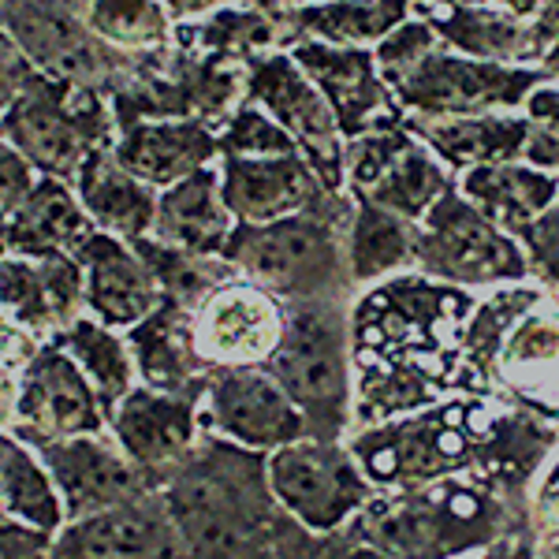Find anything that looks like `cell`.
<instances>
[{"label":"cell","instance_id":"cell-6","mask_svg":"<svg viewBox=\"0 0 559 559\" xmlns=\"http://www.w3.org/2000/svg\"><path fill=\"white\" fill-rule=\"evenodd\" d=\"M418 273L452 287H503L526 284L530 258L508 228L485 216L459 191V183L440 198L421 221Z\"/></svg>","mask_w":559,"mask_h":559},{"label":"cell","instance_id":"cell-35","mask_svg":"<svg viewBox=\"0 0 559 559\" xmlns=\"http://www.w3.org/2000/svg\"><path fill=\"white\" fill-rule=\"evenodd\" d=\"M52 340H57V344L79 362V369L90 377V384L102 395L105 414L112 418L116 407L134 392V377H139L128 336H120L112 324H105L97 318H79L68 332H60V336H52Z\"/></svg>","mask_w":559,"mask_h":559},{"label":"cell","instance_id":"cell-11","mask_svg":"<svg viewBox=\"0 0 559 559\" xmlns=\"http://www.w3.org/2000/svg\"><path fill=\"white\" fill-rule=\"evenodd\" d=\"M287 302L247 276L228 280L194 310V340L213 369L265 366L284 344Z\"/></svg>","mask_w":559,"mask_h":559},{"label":"cell","instance_id":"cell-33","mask_svg":"<svg viewBox=\"0 0 559 559\" xmlns=\"http://www.w3.org/2000/svg\"><path fill=\"white\" fill-rule=\"evenodd\" d=\"M176 45L202 52V57L228 60V64H247L261 52L284 49V26H280V15H269L261 8L224 4L205 20L179 23Z\"/></svg>","mask_w":559,"mask_h":559},{"label":"cell","instance_id":"cell-28","mask_svg":"<svg viewBox=\"0 0 559 559\" xmlns=\"http://www.w3.org/2000/svg\"><path fill=\"white\" fill-rule=\"evenodd\" d=\"M414 15V0H313L280 12L284 49L295 41H329L377 49L388 34Z\"/></svg>","mask_w":559,"mask_h":559},{"label":"cell","instance_id":"cell-3","mask_svg":"<svg viewBox=\"0 0 559 559\" xmlns=\"http://www.w3.org/2000/svg\"><path fill=\"white\" fill-rule=\"evenodd\" d=\"M310 421L313 437H336L350 403V313L347 302H287L284 344L265 362Z\"/></svg>","mask_w":559,"mask_h":559},{"label":"cell","instance_id":"cell-42","mask_svg":"<svg viewBox=\"0 0 559 559\" xmlns=\"http://www.w3.org/2000/svg\"><path fill=\"white\" fill-rule=\"evenodd\" d=\"M0 176H4V183H0V194H4V216L20 210L41 179L38 168H34L31 160L12 146V142L0 146Z\"/></svg>","mask_w":559,"mask_h":559},{"label":"cell","instance_id":"cell-15","mask_svg":"<svg viewBox=\"0 0 559 559\" xmlns=\"http://www.w3.org/2000/svg\"><path fill=\"white\" fill-rule=\"evenodd\" d=\"M477 373H489L515 400L548 418H559V302L537 295L496 336Z\"/></svg>","mask_w":559,"mask_h":559},{"label":"cell","instance_id":"cell-36","mask_svg":"<svg viewBox=\"0 0 559 559\" xmlns=\"http://www.w3.org/2000/svg\"><path fill=\"white\" fill-rule=\"evenodd\" d=\"M131 247L142 254V261L150 265V273L157 276L160 295L191 306V310H198V306L210 299L216 287H224L228 280L239 276V269L231 265L228 258L198 254V250H187V247H173V242H165L157 236L131 239Z\"/></svg>","mask_w":559,"mask_h":559},{"label":"cell","instance_id":"cell-18","mask_svg":"<svg viewBox=\"0 0 559 559\" xmlns=\"http://www.w3.org/2000/svg\"><path fill=\"white\" fill-rule=\"evenodd\" d=\"M4 321L41 340L68 332L86 310V273L75 254H4Z\"/></svg>","mask_w":559,"mask_h":559},{"label":"cell","instance_id":"cell-13","mask_svg":"<svg viewBox=\"0 0 559 559\" xmlns=\"http://www.w3.org/2000/svg\"><path fill=\"white\" fill-rule=\"evenodd\" d=\"M221 183L239 224H273L347 198V191L324 183L302 150L280 157H221Z\"/></svg>","mask_w":559,"mask_h":559},{"label":"cell","instance_id":"cell-31","mask_svg":"<svg viewBox=\"0 0 559 559\" xmlns=\"http://www.w3.org/2000/svg\"><path fill=\"white\" fill-rule=\"evenodd\" d=\"M463 191L485 216H492L500 228L519 236L526 224L548 213L559 198V176L534 168L526 160H503V165H481L459 176Z\"/></svg>","mask_w":559,"mask_h":559},{"label":"cell","instance_id":"cell-9","mask_svg":"<svg viewBox=\"0 0 559 559\" xmlns=\"http://www.w3.org/2000/svg\"><path fill=\"white\" fill-rule=\"evenodd\" d=\"M247 94L295 139V146L306 153L318 176L336 191L344 187V157H347V134L340 128L332 105L324 102L310 75L299 68V60L287 49L261 52L247 60Z\"/></svg>","mask_w":559,"mask_h":559},{"label":"cell","instance_id":"cell-7","mask_svg":"<svg viewBox=\"0 0 559 559\" xmlns=\"http://www.w3.org/2000/svg\"><path fill=\"white\" fill-rule=\"evenodd\" d=\"M545 79V68L474 60L440 45L418 68L407 71L400 83H392V94L400 102L403 116L452 120V116L522 112L526 97Z\"/></svg>","mask_w":559,"mask_h":559},{"label":"cell","instance_id":"cell-8","mask_svg":"<svg viewBox=\"0 0 559 559\" xmlns=\"http://www.w3.org/2000/svg\"><path fill=\"white\" fill-rule=\"evenodd\" d=\"M455 183L459 176L403 120L347 139L344 187L350 198L426 221V213Z\"/></svg>","mask_w":559,"mask_h":559},{"label":"cell","instance_id":"cell-4","mask_svg":"<svg viewBox=\"0 0 559 559\" xmlns=\"http://www.w3.org/2000/svg\"><path fill=\"white\" fill-rule=\"evenodd\" d=\"M94 0H4V38H12L34 68L68 83L94 86L112 102L134 79L142 52L108 45L90 26Z\"/></svg>","mask_w":559,"mask_h":559},{"label":"cell","instance_id":"cell-16","mask_svg":"<svg viewBox=\"0 0 559 559\" xmlns=\"http://www.w3.org/2000/svg\"><path fill=\"white\" fill-rule=\"evenodd\" d=\"M15 418L41 444V440L94 437L105 426V407L75 358L57 340H45L38 358L20 373Z\"/></svg>","mask_w":559,"mask_h":559},{"label":"cell","instance_id":"cell-27","mask_svg":"<svg viewBox=\"0 0 559 559\" xmlns=\"http://www.w3.org/2000/svg\"><path fill=\"white\" fill-rule=\"evenodd\" d=\"M194 414L198 395L160 392V388H134L128 400L116 407L112 429L134 463H168L194 444Z\"/></svg>","mask_w":559,"mask_h":559},{"label":"cell","instance_id":"cell-26","mask_svg":"<svg viewBox=\"0 0 559 559\" xmlns=\"http://www.w3.org/2000/svg\"><path fill=\"white\" fill-rule=\"evenodd\" d=\"M403 123L452 168L455 176L481 165L522 160L530 139L526 112H485V116H452V120H421L403 116Z\"/></svg>","mask_w":559,"mask_h":559},{"label":"cell","instance_id":"cell-10","mask_svg":"<svg viewBox=\"0 0 559 559\" xmlns=\"http://www.w3.org/2000/svg\"><path fill=\"white\" fill-rule=\"evenodd\" d=\"M250 459L239 448L216 444L183 474L176 489V519L202 556L236 559L250 540Z\"/></svg>","mask_w":559,"mask_h":559},{"label":"cell","instance_id":"cell-47","mask_svg":"<svg viewBox=\"0 0 559 559\" xmlns=\"http://www.w3.org/2000/svg\"><path fill=\"white\" fill-rule=\"evenodd\" d=\"M492 4H500V8H508V12H515V15H534L537 8H540V0H492Z\"/></svg>","mask_w":559,"mask_h":559},{"label":"cell","instance_id":"cell-50","mask_svg":"<svg viewBox=\"0 0 559 559\" xmlns=\"http://www.w3.org/2000/svg\"><path fill=\"white\" fill-rule=\"evenodd\" d=\"M347 559H381V556H373V552H350Z\"/></svg>","mask_w":559,"mask_h":559},{"label":"cell","instance_id":"cell-38","mask_svg":"<svg viewBox=\"0 0 559 559\" xmlns=\"http://www.w3.org/2000/svg\"><path fill=\"white\" fill-rule=\"evenodd\" d=\"M4 503L8 515H20L38 530H57L60 522V500L45 481V466L12 440L4 444Z\"/></svg>","mask_w":559,"mask_h":559},{"label":"cell","instance_id":"cell-2","mask_svg":"<svg viewBox=\"0 0 559 559\" xmlns=\"http://www.w3.org/2000/svg\"><path fill=\"white\" fill-rule=\"evenodd\" d=\"M350 213L355 198L347 194L329 210L295 213L273 224H236L221 258L284 302H347L355 292L347 269Z\"/></svg>","mask_w":559,"mask_h":559},{"label":"cell","instance_id":"cell-20","mask_svg":"<svg viewBox=\"0 0 559 559\" xmlns=\"http://www.w3.org/2000/svg\"><path fill=\"white\" fill-rule=\"evenodd\" d=\"M414 15H421L440 41L463 57L537 68L530 20L492 0H414Z\"/></svg>","mask_w":559,"mask_h":559},{"label":"cell","instance_id":"cell-29","mask_svg":"<svg viewBox=\"0 0 559 559\" xmlns=\"http://www.w3.org/2000/svg\"><path fill=\"white\" fill-rule=\"evenodd\" d=\"M71 187H75L79 202L86 205V213L94 216L97 228L108 231V236H120L131 242L153 231L160 191L146 183V179L128 173L116 160L112 146L90 153Z\"/></svg>","mask_w":559,"mask_h":559},{"label":"cell","instance_id":"cell-51","mask_svg":"<svg viewBox=\"0 0 559 559\" xmlns=\"http://www.w3.org/2000/svg\"><path fill=\"white\" fill-rule=\"evenodd\" d=\"M287 8H295V4H313V0H284Z\"/></svg>","mask_w":559,"mask_h":559},{"label":"cell","instance_id":"cell-12","mask_svg":"<svg viewBox=\"0 0 559 559\" xmlns=\"http://www.w3.org/2000/svg\"><path fill=\"white\" fill-rule=\"evenodd\" d=\"M205 418L239 448H287L310 432L299 403L265 366L213 369Z\"/></svg>","mask_w":559,"mask_h":559},{"label":"cell","instance_id":"cell-21","mask_svg":"<svg viewBox=\"0 0 559 559\" xmlns=\"http://www.w3.org/2000/svg\"><path fill=\"white\" fill-rule=\"evenodd\" d=\"M86 273V313L112 329H134L160 306V284L128 239L97 231L75 254Z\"/></svg>","mask_w":559,"mask_h":559},{"label":"cell","instance_id":"cell-40","mask_svg":"<svg viewBox=\"0 0 559 559\" xmlns=\"http://www.w3.org/2000/svg\"><path fill=\"white\" fill-rule=\"evenodd\" d=\"M440 34L432 31V26L421 20V15H411L407 23L395 26L388 38L377 45L373 57H377V68H381V75L388 79V86L400 83L407 71H414L421 64V60L429 57V52L440 49Z\"/></svg>","mask_w":559,"mask_h":559},{"label":"cell","instance_id":"cell-34","mask_svg":"<svg viewBox=\"0 0 559 559\" xmlns=\"http://www.w3.org/2000/svg\"><path fill=\"white\" fill-rule=\"evenodd\" d=\"M173 552L165 522L142 508L86 519L60 545V559H173Z\"/></svg>","mask_w":559,"mask_h":559},{"label":"cell","instance_id":"cell-49","mask_svg":"<svg viewBox=\"0 0 559 559\" xmlns=\"http://www.w3.org/2000/svg\"><path fill=\"white\" fill-rule=\"evenodd\" d=\"M540 68H545V75L552 79V83H559V52H552V57L540 60Z\"/></svg>","mask_w":559,"mask_h":559},{"label":"cell","instance_id":"cell-39","mask_svg":"<svg viewBox=\"0 0 559 559\" xmlns=\"http://www.w3.org/2000/svg\"><path fill=\"white\" fill-rule=\"evenodd\" d=\"M295 150L292 134L250 97L221 123V157H280Z\"/></svg>","mask_w":559,"mask_h":559},{"label":"cell","instance_id":"cell-32","mask_svg":"<svg viewBox=\"0 0 559 559\" xmlns=\"http://www.w3.org/2000/svg\"><path fill=\"white\" fill-rule=\"evenodd\" d=\"M418 239L421 221L355 198V213L347 224V269L355 287L381 284L418 265Z\"/></svg>","mask_w":559,"mask_h":559},{"label":"cell","instance_id":"cell-22","mask_svg":"<svg viewBox=\"0 0 559 559\" xmlns=\"http://www.w3.org/2000/svg\"><path fill=\"white\" fill-rule=\"evenodd\" d=\"M116 160L157 191L221 160V131L202 120H142L116 134Z\"/></svg>","mask_w":559,"mask_h":559},{"label":"cell","instance_id":"cell-48","mask_svg":"<svg viewBox=\"0 0 559 559\" xmlns=\"http://www.w3.org/2000/svg\"><path fill=\"white\" fill-rule=\"evenodd\" d=\"M236 4H247V8H261V12H269V15H280L284 12V0H236Z\"/></svg>","mask_w":559,"mask_h":559},{"label":"cell","instance_id":"cell-37","mask_svg":"<svg viewBox=\"0 0 559 559\" xmlns=\"http://www.w3.org/2000/svg\"><path fill=\"white\" fill-rule=\"evenodd\" d=\"M90 26L123 52H150L176 45V20L165 0H94Z\"/></svg>","mask_w":559,"mask_h":559},{"label":"cell","instance_id":"cell-46","mask_svg":"<svg viewBox=\"0 0 559 559\" xmlns=\"http://www.w3.org/2000/svg\"><path fill=\"white\" fill-rule=\"evenodd\" d=\"M540 515H545L548 526L559 530V463L552 466V474H548V481H545V492H540Z\"/></svg>","mask_w":559,"mask_h":559},{"label":"cell","instance_id":"cell-44","mask_svg":"<svg viewBox=\"0 0 559 559\" xmlns=\"http://www.w3.org/2000/svg\"><path fill=\"white\" fill-rule=\"evenodd\" d=\"M530 31H534L537 68H540V60L559 52V0H540V8L530 15Z\"/></svg>","mask_w":559,"mask_h":559},{"label":"cell","instance_id":"cell-25","mask_svg":"<svg viewBox=\"0 0 559 559\" xmlns=\"http://www.w3.org/2000/svg\"><path fill=\"white\" fill-rule=\"evenodd\" d=\"M236 213L224 202L221 160L198 168L194 176L165 187L157 202V221L150 236L173 242V247L198 250V254H224L231 231H236Z\"/></svg>","mask_w":559,"mask_h":559},{"label":"cell","instance_id":"cell-17","mask_svg":"<svg viewBox=\"0 0 559 559\" xmlns=\"http://www.w3.org/2000/svg\"><path fill=\"white\" fill-rule=\"evenodd\" d=\"M287 52L318 83L347 139H358V134L373 128L403 120V108L395 102L388 79L381 75V68H377L373 49L329 45V41H295L287 45Z\"/></svg>","mask_w":559,"mask_h":559},{"label":"cell","instance_id":"cell-43","mask_svg":"<svg viewBox=\"0 0 559 559\" xmlns=\"http://www.w3.org/2000/svg\"><path fill=\"white\" fill-rule=\"evenodd\" d=\"M522 112H526V120L534 123V128L556 134V139H559V83L545 79V83H540L534 94L526 97Z\"/></svg>","mask_w":559,"mask_h":559},{"label":"cell","instance_id":"cell-1","mask_svg":"<svg viewBox=\"0 0 559 559\" xmlns=\"http://www.w3.org/2000/svg\"><path fill=\"white\" fill-rule=\"evenodd\" d=\"M0 105H4V142L38 168L75 183L90 153L116 146L112 102L94 86L45 75L12 38H0Z\"/></svg>","mask_w":559,"mask_h":559},{"label":"cell","instance_id":"cell-5","mask_svg":"<svg viewBox=\"0 0 559 559\" xmlns=\"http://www.w3.org/2000/svg\"><path fill=\"white\" fill-rule=\"evenodd\" d=\"M247 97V64L165 45L142 52L134 79L112 97V116L116 128L142 120H202L221 131Z\"/></svg>","mask_w":559,"mask_h":559},{"label":"cell","instance_id":"cell-45","mask_svg":"<svg viewBox=\"0 0 559 559\" xmlns=\"http://www.w3.org/2000/svg\"><path fill=\"white\" fill-rule=\"evenodd\" d=\"M224 4H236V0H165V8L173 12L176 23L205 20V15H213L216 8H224Z\"/></svg>","mask_w":559,"mask_h":559},{"label":"cell","instance_id":"cell-30","mask_svg":"<svg viewBox=\"0 0 559 559\" xmlns=\"http://www.w3.org/2000/svg\"><path fill=\"white\" fill-rule=\"evenodd\" d=\"M41 463L60 481L75 515L102 511L108 503L134 492V471L102 440L71 437V440H41Z\"/></svg>","mask_w":559,"mask_h":559},{"label":"cell","instance_id":"cell-23","mask_svg":"<svg viewBox=\"0 0 559 559\" xmlns=\"http://www.w3.org/2000/svg\"><path fill=\"white\" fill-rule=\"evenodd\" d=\"M131 344L139 377L160 392L202 395L213 377V366L202 358L194 340V310L176 299H160L150 318L123 332Z\"/></svg>","mask_w":559,"mask_h":559},{"label":"cell","instance_id":"cell-24","mask_svg":"<svg viewBox=\"0 0 559 559\" xmlns=\"http://www.w3.org/2000/svg\"><path fill=\"white\" fill-rule=\"evenodd\" d=\"M97 231L75 187L41 176L20 210L4 216V254H79Z\"/></svg>","mask_w":559,"mask_h":559},{"label":"cell","instance_id":"cell-19","mask_svg":"<svg viewBox=\"0 0 559 559\" xmlns=\"http://www.w3.org/2000/svg\"><path fill=\"white\" fill-rule=\"evenodd\" d=\"M273 489L306 526L329 530L366 496L355 459L332 444H287L269 463Z\"/></svg>","mask_w":559,"mask_h":559},{"label":"cell","instance_id":"cell-41","mask_svg":"<svg viewBox=\"0 0 559 559\" xmlns=\"http://www.w3.org/2000/svg\"><path fill=\"white\" fill-rule=\"evenodd\" d=\"M515 239L522 242V250H526L534 276L559 295V198L552 210L540 213L534 224H526Z\"/></svg>","mask_w":559,"mask_h":559},{"label":"cell","instance_id":"cell-14","mask_svg":"<svg viewBox=\"0 0 559 559\" xmlns=\"http://www.w3.org/2000/svg\"><path fill=\"white\" fill-rule=\"evenodd\" d=\"M474 414L455 403L440 414H421L411 421H388L355 440V459L369 481H421L440 477L448 466L471 452Z\"/></svg>","mask_w":559,"mask_h":559}]
</instances>
